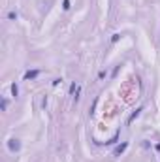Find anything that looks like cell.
<instances>
[{"label": "cell", "mask_w": 160, "mask_h": 162, "mask_svg": "<svg viewBox=\"0 0 160 162\" xmlns=\"http://www.w3.org/2000/svg\"><path fill=\"white\" fill-rule=\"evenodd\" d=\"M119 38H121V34H113V38H111V42H113V44H115V42H119Z\"/></svg>", "instance_id": "10"}, {"label": "cell", "mask_w": 160, "mask_h": 162, "mask_svg": "<svg viewBox=\"0 0 160 162\" xmlns=\"http://www.w3.org/2000/svg\"><path fill=\"white\" fill-rule=\"evenodd\" d=\"M119 70H121V64H119V66H115V70H113V74H111V76H117V74H119Z\"/></svg>", "instance_id": "9"}, {"label": "cell", "mask_w": 160, "mask_h": 162, "mask_svg": "<svg viewBox=\"0 0 160 162\" xmlns=\"http://www.w3.org/2000/svg\"><path fill=\"white\" fill-rule=\"evenodd\" d=\"M8 149L9 151H19V149H21V141L15 140V138H11V140L8 141Z\"/></svg>", "instance_id": "1"}, {"label": "cell", "mask_w": 160, "mask_h": 162, "mask_svg": "<svg viewBox=\"0 0 160 162\" xmlns=\"http://www.w3.org/2000/svg\"><path fill=\"white\" fill-rule=\"evenodd\" d=\"M38 76H40V70H28V72L25 74V81H28V79H36Z\"/></svg>", "instance_id": "3"}, {"label": "cell", "mask_w": 160, "mask_h": 162, "mask_svg": "<svg viewBox=\"0 0 160 162\" xmlns=\"http://www.w3.org/2000/svg\"><path fill=\"white\" fill-rule=\"evenodd\" d=\"M8 19H11V21H13V19H17V13H15V11H9V13H8Z\"/></svg>", "instance_id": "8"}, {"label": "cell", "mask_w": 160, "mask_h": 162, "mask_svg": "<svg viewBox=\"0 0 160 162\" xmlns=\"http://www.w3.org/2000/svg\"><path fill=\"white\" fill-rule=\"evenodd\" d=\"M62 9H66V11L70 9V0H64L62 2Z\"/></svg>", "instance_id": "7"}, {"label": "cell", "mask_w": 160, "mask_h": 162, "mask_svg": "<svg viewBox=\"0 0 160 162\" xmlns=\"http://www.w3.org/2000/svg\"><path fill=\"white\" fill-rule=\"evenodd\" d=\"M0 109H2V111H6V109H8V100H6V98H2V104H0Z\"/></svg>", "instance_id": "6"}, {"label": "cell", "mask_w": 160, "mask_h": 162, "mask_svg": "<svg viewBox=\"0 0 160 162\" xmlns=\"http://www.w3.org/2000/svg\"><path fill=\"white\" fill-rule=\"evenodd\" d=\"M126 147H128V143H126V141H124V143H121V145H117V147L113 149V155H115V157H119V155H123L124 151H126Z\"/></svg>", "instance_id": "2"}, {"label": "cell", "mask_w": 160, "mask_h": 162, "mask_svg": "<svg viewBox=\"0 0 160 162\" xmlns=\"http://www.w3.org/2000/svg\"><path fill=\"white\" fill-rule=\"evenodd\" d=\"M11 94H13L15 98L19 96V87H17V83H13V85H11Z\"/></svg>", "instance_id": "5"}, {"label": "cell", "mask_w": 160, "mask_h": 162, "mask_svg": "<svg viewBox=\"0 0 160 162\" xmlns=\"http://www.w3.org/2000/svg\"><path fill=\"white\" fill-rule=\"evenodd\" d=\"M139 113H141V108H137V109H136V111H134V113H132V115H130V119H128V121L132 123V121H134V119H137V117H139Z\"/></svg>", "instance_id": "4"}]
</instances>
